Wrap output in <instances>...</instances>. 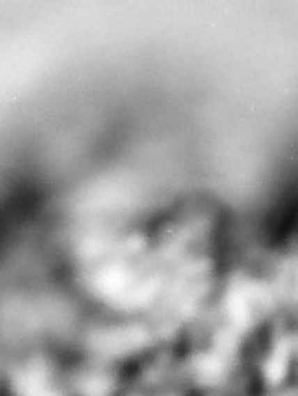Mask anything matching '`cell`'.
<instances>
[{"instance_id": "6da1fadb", "label": "cell", "mask_w": 298, "mask_h": 396, "mask_svg": "<svg viewBox=\"0 0 298 396\" xmlns=\"http://www.w3.org/2000/svg\"><path fill=\"white\" fill-rule=\"evenodd\" d=\"M139 343V335L133 330H113L102 335V339L97 341V348L102 352H124L128 348H135Z\"/></svg>"}, {"instance_id": "7a4b0ae2", "label": "cell", "mask_w": 298, "mask_h": 396, "mask_svg": "<svg viewBox=\"0 0 298 396\" xmlns=\"http://www.w3.org/2000/svg\"><path fill=\"white\" fill-rule=\"evenodd\" d=\"M263 374L269 383H281L285 379V374H288V352L279 348L274 354H272L263 367Z\"/></svg>"}, {"instance_id": "3957f363", "label": "cell", "mask_w": 298, "mask_h": 396, "mask_svg": "<svg viewBox=\"0 0 298 396\" xmlns=\"http://www.w3.org/2000/svg\"><path fill=\"white\" fill-rule=\"evenodd\" d=\"M84 394L86 396H107L109 394V381L102 376H91L84 381Z\"/></svg>"}, {"instance_id": "277c9868", "label": "cell", "mask_w": 298, "mask_h": 396, "mask_svg": "<svg viewBox=\"0 0 298 396\" xmlns=\"http://www.w3.org/2000/svg\"><path fill=\"white\" fill-rule=\"evenodd\" d=\"M197 367H199V374L203 379H214V376L221 374V365H219V361L212 359V356H205V359H201Z\"/></svg>"}]
</instances>
